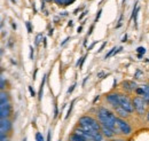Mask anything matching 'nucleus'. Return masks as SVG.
<instances>
[{
    "mask_svg": "<svg viewBox=\"0 0 149 141\" xmlns=\"http://www.w3.org/2000/svg\"><path fill=\"white\" fill-rule=\"evenodd\" d=\"M96 114H97L99 122L102 124L103 126H107V127H109V128L113 130V131H115V133H118L117 131H119V130L115 128L117 117L115 116V114H113V112H111L110 110H108V109H107V108H104V107H100V108L97 109Z\"/></svg>",
    "mask_w": 149,
    "mask_h": 141,
    "instance_id": "nucleus-1",
    "label": "nucleus"
},
{
    "mask_svg": "<svg viewBox=\"0 0 149 141\" xmlns=\"http://www.w3.org/2000/svg\"><path fill=\"white\" fill-rule=\"evenodd\" d=\"M79 123V126H83V127H88L91 130H94V131H101V126H100V123H97L93 117L88 116V115H85V116H81L78 121Z\"/></svg>",
    "mask_w": 149,
    "mask_h": 141,
    "instance_id": "nucleus-2",
    "label": "nucleus"
},
{
    "mask_svg": "<svg viewBox=\"0 0 149 141\" xmlns=\"http://www.w3.org/2000/svg\"><path fill=\"white\" fill-rule=\"evenodd\" d=\"M119 102H120V107L124 108L126 111L129 112H133L134 111V106H133V101H131L130 98L125 94H119Z\"/></svg>",
    "mask_w": 149,
    "mask_h": 141,
    "instance_id": "nucleus-3",
    "label": "nucleus"
},
{
    "mask_svg": "<svg viewBox=\"0 0 149 141\" xmlns=\"http://www.w3.org/2000/svg\"><path fill=\"white\" fill-rule=\"evenodd\" d=\"M116 124H117V126H118V130H119L123 134H125V135L131 134V132H132V127L129 125V123H127L126 121H124V119L120 118V117H117Z\"/></svg>",
    "mask_w": 149,
    "mask_h": 141,
    "instance_id": "nucleus-4",
    "label": "nucleus"
},
{
    "mask_svg": "<svg viewBox=\"0 0 149 141\" xmlns=\"http://www.w3.org/2000/svg\"><path fill=\"white\" fill-rule=\"evenodd\" d=\"M145 105H146V101H145L143 98L135 96L133 99V106H134V109L136 110V112L139 115H143L145 114Z\"/></svg>",
    "mask_w": 149,
    "mask_h": 141,
    "instance_id": "nucleus-5",
    "label": "nucleus"
},
{
    "mask_svg": "<svg viewBox=\"0 0 149 141\" xmlns=\"http://www.w3.org/2000/svg\"><path fill=\"white\" fill-rule=\"evenodd\" d=\"M107 101L111 105L113 108H117V107H120V102H119V94L117 93H110L107 95Z\"/></svg>",
    "mask_w": 149,
    "mask_h": 141,
    "instance_id": "nucleus-6",
    "label": "nucleus"
},
{
    "mask_svg": "<svg viewBox=\"0 0 149 141\" xmlns=\"http://www.w3.org/2000/svg\"><path fill=\"white\" fill-rule=\"evenodd\" d=\"M10 111H12V107H10L9 103L1 105L0 106V116H1V119L2 118H8V116L10 115Z\"/></svg>",
    "mask_w": 149,
    "mask_h": 141,
    "instance_id": "nucleus-7",
    "label": "nucleus"
},
{
    "mask_svg": "<svg viewBox=\"0 0 149 141\" xmlns=\"http://www.w3.org/2000/svg\"><path fill=\"white\" fill-rule=\"evenodd\" d=\"M10 128H12V123H10L7 118H2V119H1V123H0V130H1L0 134L7 133Z\"/></svg>",
    "mask_w": 149,
    "mask_h": 141,
    "instance_id": "nucleus-8",
    "label": "nucleus"
},
{
    "mask_svg": "<svg viewBox=\"0 0 149 141\" xmlns=\"http://www.w3.org/2000/svg\"><path fill=\"white\" fill-rule=\"evenodd\" d=\"M123 88L124 89H126V91H133V89H136V84H135V82H132V80H125V82H123Z\"/></svg>",
    "mask_w": 149,
    "mask_h": 141,
    "instance_id": "nucleus-9",
    "label": "nucleus"
},
{
    "mask_svg": "<svg viewBox=\"0 0 149 141\" xmlns=\"http://www.w3.org/2000/svg\"><path fill=\"white\" fill-rule=\"evenodd\" d=\"M101 133H102L104 137H107V138H112V137L115 135V131H113V130L107 127V126H103V125H102V127H101Z\"/></svg>",
    "mask_w": 149,
    "mask_h": 141,
    "instance_id": "nucleus-10",
    "label": "nucleus"
},
{
    "mask_svg": "<svg viewBox=\"0 0 149 141\" xmlns=\"http://www.w3.org/2000/svg\"><path fill=\"white\" fill-rule=\"evenodd\" d=\"M116 109V112H117V115H118V117H120V118H126V117H129V115H130V112L129 111H126L124 108H122V107H117V108H115Z\"/></svg>",
    "mask_w": 149,
    "mask_h": 141,
    "instance_id": "nucleus-11",
    "label": "nucleus"
},
{
    "mask_svg": "<svg viewBox=\"0 0 149 141\" xmlns=\"http://www.w3.org/2000/svg\"><path fill=\"white\" fill-rule=\"evenodd\" d=\"M70 141H87L85 138H83L81 135H79V134H77V133H72L71 135H70Z\"/></svg>",
    "mask_w": 149,
    "mask_h": 141,
    "instance_id": "nucleus-12",
    "label": "nucleus"
},
{
    "mask_svg": "<svg viewBox=\"0 0 149 141\" xmlns=\"http://www.w3.org/2000/svg\"><path fill=\"white\" fill-rule=\"evenodd\" d=\"M45 80H46V76L42 77V80L40 83V88H39V94H38V99L39 101L42 99V92H44V85H45Z\"/></svg>",
    "mask_w": 149,
    "mask_h": 141,
    "instance_id": "nucleus-13",
    "label": "nucleus"
},
{
    "mask_svg": "<svg viewBox=\"0 0 149 141\" xmlns=\"http://www.w3.org/2000/svg\"><path fill=\"white\" fill-rule=\"evenodd\" d=\"M8 94L5 93V92H1V95H0V103L1 105H7L8 103ZM0 105V106H1Z\"/></svg>",
    "mask_w": 149,
    "mask_h": 141,
    "instance_id": "nucleus-14",
    "label": "nucleus"
},
{
    "mask_svg": "<svg viewBox=\"0 0 149 141\" xmlns=\"http://www.w3.org/2000/svg\"><path fill=\"white\" fill-rule=\"evenodd\" d=\"M143 91H145V94H143V99L146 101V103H149V85H143Z\"/></svg>",
    "mask_w": 149,
    "mask_h": 141,
    "instance_id": "nucleus-15",
    "label": "nucleus"
},
{
    "mask_svg": "<svg viewBox=\"0 0 149 141\" xmlns=\"http://www.w3.org/2000/svg\"><path fill=\"white\" fill-rule=\"evenodd\" d=\"M76 102V100H72L71 101V103H70V107H69V109H68V111H67V115H65V118H68L69 116H70V114H71V111H72V108H74V103Z\"/></svg>",
    "mask_w": 149,
    "mask_h": 141,
    "instance_id": "nucleus-16",
    "label": "nucleus"
},
{
    "mask_svg": "<svg viewBox=\"0 0 149 141\" xmlns=\"http://www.w3.org/2000/svg\"><path fill=\"white\" fill-rule=\"evenodd\" d=\"M85 59H86V55H84L83 57H80L78 61H77V67H79V68H81L83 67V63L85 62Z\"/></svg>",
    "mask_w": 149,
    "mask_h": 141,
    "instance_id": "nucleus-17",
    "label": "nucleus"
},
{
    "mask_svg": "<svg viewBox=\"0 0 149 141\" xmlns=\"http://www.w3.org/2000/svg\"><path fill=\"white\" fill-rule=\"evenodd\" d=\"M35 137H36V141H45V140H44V137H42V134H41L40 132H37Z\"/></svg>",
    "mask_w": 149,
    "mask_h": 141,
    "instance_id": "nucleus-18",
    "label": "nucleus"
},
{
    "mask_svg": "<svg viewBox=\"0 0 149 141\" xmlns=\"http://www.w3.org/2000/svg\"><path fill=\"white\" fill-rule=\"evenodd\" d=\"M136 52H138V54H142V55H143V54L146 53V48L140 46V47H138V48H136Z\"/></svg>",
    "mask_w": 149,
    "mask_h": 141,
    "instance_id": "nucleus-19",
    "label": "nucleus"
},
{
    "mask_svg": "<svg viewBox=\"0 0 149 141\" xmlns=\"http://www.w3.org/2000/svg\"><path fill=\"white\" fill-rule=\"evenodd\" d=\"M135 92H136L139 95H143V94H145V91H143V87H142V86H141L140 88H136Z\"/></svg>",
    "mask_w": 149,
    "mask_h": 141,
    "instance_id": "nucleus-20",
    "label": "nucleus"
},
{
    "mask_svg": "<svg viewBox=\"0 0 149 141\" xmlns=\"http://www.w3.org/2000/svg\"><path fill=\"white\" fill-rule=\"evenodd\" d=\"M101 13H102V9H100V10L97 12V14H96V16H95V20H94V23H96V22L99 21V18L101 16Z\"/></svg>",
    "mask_w": 149,
    "mask_h": 141,
    "instance_id": "nucleus-21",
    "label": "nucleus"
},
{
    "mask_svg": "<svg viewBox=\"0 0 149 141\" xmlns=\"http://www.w3.org/2000/svg\"><path fill=\"white\" fill-rule=\"evenodd\" d=\"M42 38V35L41 34H39V35H37V37H36V45H39V43H40V39Z\"/></svg>",
    "mask_w": 149,
    "mask_h": 141,
    "instance_id": "nucleus-22",
    "label": "nucleus"
},
{
    "mask_svg": "<svg viewBox=\"0 0 149 141\" xmlns=\"http://www.w3.org/2000/svg\"><path fill=\"white\" fill-rule=\"evenodd\" d=\"M25 24H26V28H28V32H29V34H31V32H32V28H31V23H30V22H26Z\"/></svg>",
    "mask_w": 149,
    "mask_h": 141,
    "instance_id": "nucleus-23",
    "label": "nucleus"
},
{
    "mask_svg": "<svg viewBox=\"0 0 149 141\" xmlns=\"http://www.w3.org/2000/svg\"><path fill=\"white\" fill-rule=\"evenodd\" d=\"M29 92H30V94H31V96H35L36 95V92H35V89L32 88V86H29Z\"/></svg>",
    "mask_w": 149,
    "mask_h": 141,
    "instance_id": "nucleus-24",
    "label": "nucleus"
},
{
    "mask_svg": "<svg viewBox=\"0 0 149 141\" xmlns=\"http://www.w3.org/2000/svg\"><path fill=\"white\" fill-rule=\"evenodd\" d=\"M57 114H58V109H57V105H54V118L57 117Z\"/></svg>",
    "mask_w": 149,
    "mask_h": 141,
    "instance_id": "nucleus-25",
    "label": "nucleus"
},
{
    "mask_svg": "<svg viewBox=\"0 0 149 141\" xmlns=\"http://www.w3.org/2000/svg\"><path fill=\"white\" fill-rule=\"evenodd\" d=\"M106 46H107V41H104V43H103V44L101 45V47H100V50H99L97 52H99V53H101V52H102V51L104 50V47H106Z\"/></svg>",
    "mask_w": 149,
    "mask_h": 141,
    "instance_id": "nucleus-26",
    "label": "nucleus"
},
{
    "mask_svg": "<svg viewBox=\"0 0 149 141\" xmlns=\"http://www.w3.org/2000/svg\"><path fill=\"white\" fill-rule=\"evenodd\" d=\"M29 48H30V59H31V60H33V47H32V46H30Z\"/></svg>",
    "mask_w": 149,
    "mask_h": 141,
    "instance_id": "nucleus-27",
    "label": "nucleus"
},
{
    "mask_svg": "<svg viewBox=\"0 0 149 141\" xmlns=\"http://www.w3.org/2000/svg\"><path fill=\"white\" fill-rule=\"evenodd\" d=\"M74 87H76V84H74L71 87H69V89H68V92H67V94H70V93H72V91L74 89Z\"/></svg>",
    "mask_w": 149,
    "mask_h": 141,
    "instance_id": "nucleus-28",
    "label": "nucleus"
},
{
    "mask_svg": "<svg viewBox=\"0 0 149 141\" xmlns=\"http://www.w3.org/2000/svg\"><path fill=\"white\" fill-rule=\"evenodd\" d=\"M122 22H123V14L120 15V17H119V21H118V24H117V28H119L120 25H122Z\"/></svg>",
    "mask_w": 149,
    "mask_h": 141,
    "instance_id": "nucleus-29",
    "label": "nucleus"
},
{
    "mask_svg": "<svg viewBox=\"0 0 149 141\" xmlns=\"http://www.w3.org/2000/svg\"><path fill=\"white\" fill-rule=\"evenodd\" d=\"M0 141H8L5 134H0Z\"/></svg>",
    "mask_w": 149,
    "mask_h": 141,
    "instance_id": "nucleus-30",
    "label": "nucleus"
},
{
    "mask_svg": "<svg viewBox=\"0 0 149 141\" xmlns=\"http://www.w3.org/2000/svg\"><path fill=\"white\" fill-rule=\"evenodd\" d=\"M57 5H64V2H65V0H54Z\"/></svg>",
    "mask_w": 149,
    "mask_h": 141,
    "instance_id": "nucleus-31",
    "label": "nucleus"
},
{
    "mask_svg": "<svg viewBox=\"0 0 149 141\" xmlns=\"http://www.w3.org/2000/svg\"><path fill=\"white\" fill-rule=\"evenodd\" d=\"M0 87H1L2 91H3V88H5V79H3L2 77H1V86H0Z\"/></svg>",
    "mask_w": 149,
    "mask_h": 141,
    "instance_id": "nucleus-32",
    "label": "nucleus"
},
{
    "mask_svg": "<svg viewBox=\"0 0 149 141\" xmlns=\"http://www.w3.org/2000/svg\"><path fill=\"white\" fill-rule=\"evenodd\" d=\"M93 29H94V24H93V25H91V28H90V31H88V34H87V37L92 35V32H93Z\"/></svg>",
    "mask_w": 149,
    "mask_h": 141,
    "instance_id": "nucleus-33",
    "label": "nucleus"
},
{
    "mask_svg": "<svg viewBox=\"0 0 149 141\" xmlns=\"http://www.w3.org/2000/svg\"><path fill=\"white\" fill-rule=\"evenodd\" d=\"M51 138H52V131L49 130L48 131V134H47V141H51Z\"/></svg>",
    "mask_w": 149,
    "mask_h": 141,
    "instance_id": "nucleus-34",
    "label": "nucleus"
},
{
    "mask_svg": "<svg viewBox=\"0 0 149 141\" xmlns=\"http://www.w3.org/2000/svg\"><path fill=\"white\" fill-rule=\"evenodd\" d=\"M87 13H88L87 10H84V12L81 13V15L79 16V20H81V18H83V17H84V16H85V15H86V14H87Z\"/></svg>",
    "mask_w": 149,
    "mask_h": 141,
    "instance_id": "nucleus-35",
    "label": "nucleus"
},
{
    "mask_svg": "<svg viewBox=\"0 0 149 141\" xmlns=\"http://www.w3.org/2000/svg\"><path fill=\"white\" fill-rule=\"evenodd\" d=\"M68 40H70V37H67V38H65V39H64V40H63V41L61 43V46H63V45H64V44H65V43H67Z\"/></svg>",
    "mask_w": 149,
    "mask_h": 141,
    "instance_id": "nucleus-36",
    "label": "nucleus"
},
{
    "mask_svg": "<svg viewBox=\"0 0 149 141\" xmlns=\"http://www.w3.org/2000/svg\"><path fill=\"white\" fill-rule=\"evenodd\" d=\"M140 75H141V71L136 70V73H135V76H134V77H135V78H140V77H139Z\"/></svg>",
    "mask_w": 149,
    "mask_h": 141,
    "instance_id": "nucleus-37",
    "label": "nucleus"
},
{
    "mask_svg": "<svg viewBox=\"0 0 149 141\" xmlns=\"http://www.w3.org/2000/svg\"><path fill=\"white\" fill-rule=\"evenodd\" d=\"M99 99H100V95H96V96H95V98H94V100H93V103H95V102H96V101H97V100H99Z\"/></svg>",
    "mask_w": 149,
    "mask_h": 141,
    "instance_id": "nucleus-38",
    "label": "nucleus"
},
{
    "mask_svg": "<svg viewBox=\"0 0 149 141\" xmlns=\"http://www.w3.org/2000/svg\"><path fill=\"white\" fill-rule=\"evenodd\" d=\"M45 8V0H41V10Z\"/></svg>",
    "mask_w": 149,
    "mask_h": 141,
    "instance_id": "nucleus-39",
    "label": "nucleus"
},
{
    "mask_svg": "<svg viewBox=\"0 0 149 141\" xmlns=\"http://www.w3.org/2000/svg\"><path fill=\"white\" fill-rule=\"evenodd\" d=\"M87 79H88V76H87V77H85V79L83 80V86H85V84H86V82H87Z\"/></svg>",
    "mask_w": 149,
    "mask_h": 141,
    "instance_id": "nucleus-40",
    "label": "nucleus"
},
{
    "mask_svg": "<svg viewBox=\"0 0 149 141\" xmlns=\"http://www.w3.org/2000/svg\"><path fill=\"white\" fill-rule=\"evenodd\" d=\"M126 40H127V35H125V36H124V37H123V39H122V41H123V43H125Z\"/></svg>",
    "mask_w": 149,
    "mask_h": 141,
    "instance_id": "nucleus-41",
    "label": "nucleus"
},
{
    "mask_svg": "<svg viewBox=\"0 0 149 141\" xmlns=\"http://www.w3.org/2000/svg\"><path fill=\"white\" fill-rule=\"evenodd\" d=\"M72 25H74V21H71V20H70V21H69V23H68V27H72Z\"/></svg>",
    "mask_w": 149,
    "mask_h": 141,
    "instance_id": "nucleus-42",
    "label": "nucleus"
},
{
    "mask_svg": "<svg viewBox=\"0 0 149 141\" xmlns=\"http://www.w3.org/2000/svg\"><path fill=\"white\" fill-rule=\"evenodd\" d=\"M81 30H83V27H78V29H77V32H78V34H80V32H81Z\"/></svg>",
    "mask_w": 149,
    "mask_h": 141,
    "instance_id": "nucleus-43",
    "label": "nucleus"
},
{
    "mask_svg": "<svg viewBox=\"0 0 149 141\" xmlns=\"http://www.w3.org/2000/svg\"><path fill=\"white\" fill-rule=\"evenodd\" d=\"M95 44H96V41H95V43H93V44H92V45H91V46H90V47H88V51H90V50H92V48H93V47H94V45H95Z\"/></svg>",
    "mask_w": 149,
    "mask_h": 141,
    "instance_id": "nucleus-44",
    "label": "nucleus"
},
{
    "mask_svg": "<svg viewBox=\"0 0 149 141\" xmlns=\"http://www.w3.org/2000/svg\"><path fill=\"white\" fill-rule=\"evenodd\" d=\"M80 9H81V8H76V9H74V14H77V13H78Z\"/></svg>",
    "mask_w": 149,
    "mask_h": 141,
    "instance_id": "nucleus-45",
    "label": "nucleus"
},
{
    "mask_svg": "<svg viewBox=\"0 0 149 141\" xmlns=\"http://www.w3.org/2000/svg\"><path fill=\"white\" fill-rule=\"evenodd\" d=\"M53 31H54V30H53V29H51V30H49V32H48V35L52 36V35H53Z\"/></svg>",
    "mask_w": 149,
    "mask_h": 141,
    "instance_id": "nucleus-46",
    "label": "nucleus"
},
{
    "mask_svg": "<svg viewBox=\"0 0 149 141\" xmlns=\"http://www.w3.org/2000/svg\"><path fill=\"white\" fill-rule=\"evenodd\" d=\"M12 27H13V29H15V30H16V24H15V23H13V24H12Z\"/></svg>",
    "mask_w": 149,
    "mask_h": 141,
    "instance_id": "nucleus-47",
    "label": "nucleus"
},
{
    "mask_svg": "<svg viewBox=\"0 0 149 141\" xmlns=\"http://www.w3.org/2000/svg\"><path fill=\"white\" fill-rule=\"evenodd\" d=\"M142 56H143V55H142V54H138V57H139V59H141V57H142Z\"/></svg>",
    "mask_w": 149,
    "mask_h": 141,
    "instance_id": "nucleus-48",
    "label": "nucleus"
},
{
    "mask_svg": "<svg viewBox=\"0 0 149 141\" xmlns=\"http://www.w3.org/2000/svg\"><path fill=\"white\" fill-rule=\"evenodd\" d=\"M125 1H126V0H123V1H122V3H123V5H125Z\"/></svg>",
    "mask_w": 149,
    "mask_h": 141,
    "instance_id": "nucleus-49",
    "label": "nucleus"
},
{
    "mask_svg": "<svg viewBox=\"0 0 149 141\" xmlns=\"http://www.w3.org/2000/svg\"><path fill=\"white\" fill-rule=\"evenodd\" d=\"M12 2H13V3H15V2H16V0H12Z\"/></svg>",
    "mask_w": 149,
    "mask_h": 141,
    "instance_id": "nucleus-50",
    "label": "nucleus"
},
{
    "mask_svg": "<svg viewBox=\"0 0 149 141\" xmlns=\"http://www.w3.org/2000/svg\"><path fill=\"white\" fill-rule=\"evenodd\" d=\"M112 141H124V140H120V139H118V140H112Z\"/></svg>",
    "mask_w": 149,
    "mask_h": 141,
    "instance_id": "nucleus-51",
    "label": "nucleus"
},
{
    "mask_svg": "<svg viewBox=\"0 0 149 141\" xmlns=\"http://www.w3.org/2000/svg\"><path fill=\"white\" fill-rule=\"evenodd\" d=\"M147 118H148V122H149V112H148V116H147Z\"/></svg>",
    "mask_w": 149,
    "mask_h": 141,
    "instance_id": "nucleus-52",
    "label": "nucleus"
},
{
    "mask_svg": "<svg viewBox=\"0 0 149 141\" xmlns=\"http://www.w3.org/2000/svg\"><path fill=\"white\" fill-rule=\"evenodd\" d=\"M23 141H26V138H24V140H23Z\"/></svg>",
    "mask_w": 149,
    "mask_h": 141,
    "instance_id": "nucleus-53",
    "label": "nucleus"
},
{
    "mask_svg": "<svg viewBox=\"0 0 149 141\" xmlns=\"http://www.w3.org/2000/svg\"><path fill=\"white\" fill-rule=\"evenodd\" d=\"M47 1H52V0H47Z\"/></svg>",
    "mask_w": 149,
    "mask_h": 141,
    "instance_id": "nucleus-54",
    "label": "nucleus"
}]
</instances>
